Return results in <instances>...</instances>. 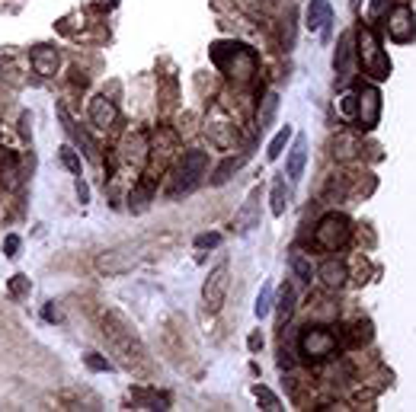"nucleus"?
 Instances as JSON below:
<instances>
[{"label": "nucleus", "instance_id": "obj_1", "mask_svg": "<svg viewBox=\"0 0 416 412\" xmlns=\"http://www.w3.org/2000/svg\"><path fill=\"white\" fill-rule=\"evenodd\" d=\"M211 58L215 64L225 71L231 80H250L257 74V55L247 48V45H237V42H218L211 48Z\"/></svg>", "mask_w": 416, "mask_h": 412}, {"label": "nucleus", "instance_id": "obj_2", "mask_svg": "<svg viewBox=\"0 0 416 412\" xmlns=\"http://www.w3.org/2000/svg\"><path fill=\"white\" fill-rule=\"evenodd\" d=\"M358 61L365 67V74L374 77V80H384V77L391 74V61L381 51L372 29H358Z\"/></svg>", "mask_w": 416, "mask_h": 412}, {"label": "nucleus", "instance_id": "obj_3", "mask_svg": "<svg viewBox=\"0 0 416 412\" xmlns=\"http://www.w3.org/2000/svg\"><path fill=\"white\" fill-rule=\"evenodd\" d=\"M208 166V154L205 150H189V154H183V163H180V170H176V179H173V195H180V192H189L199 186L202 173H205Z\"/></svg>", "mask_w": 416, "mask_h": 412}, {"label": "nucleus", "instance_id": "obj_4", "mask_svg": "<svg viewBox=\"0 0 416 412\" xmlns=\"http://www.w3.org/2000/svg\"><path fill=\"white\" fill-rule=\"evenodd\" d=\"M352 233V224L346 215H327L324 221L317 224V231H314V240H317V247H324V249H340L346 240H349Z\"/></svg>", "mask_w": 416, "mask_h": 412}, {"label": "nucleus", "instance_id": "obj_5", "mask_svg": "<svg viewBox=\"0 0 416 412\" xmlns=\"http://www.w3.org/2000/svg\"><path fill=\"white\" fill-rule=\"evenodd\" d=\"M227 297V262H218L211 272H208L205 285H202V304H205L208 314H218L221 304Z\"/></svg>", "mask_w": 416, "mask_h": 412}, {"label": "nucleus", "instance_id": "obj_6", "mask_svg": "<svg viewBox=\"0 0 416 412\" xmlns=\"http://www.w3.org/2000/svg\"><path fill=\"white\" fill-rule=\"evenodd\" d=\"M298 346H301V355H304V358L320 361V358H330L333 355V348H336V336H333L330 330H324V326H314V330L301 332Z\"/></svg>", "mask_w": 416, "mask_h": 412}, {"label": "nucleus", "instance_id": "obj_7", "mask_svg": "<svg viewBox=\"0 0 416 412\" xmlns=\"http://www.w3.org/2000/svg\"><path fill=\"white\" fill-rule=\"evenodd\" d=\"M356 122L362 128H374L378 125V116H381V93L374 90V87H362L356 93Z\"/></svg>", "mask_w": 416, "mask_h": 412}, {"label": "nucleus", "instance_id": "obj_8", "mask_svg": "<svg viewBox=\"0 0 416 412\" xmlns=\"http://www.w3.org/2000/svg\"><path fill=\"white\" fill-rule=\"evenodd\" d=\"M388 33H391V39L394 42H413V35H416V19H413V10L410 7H397L388 17Z\"/></svg>", "mask_w": 416, "mask_h": 412}, {"label": "nucleus", "instance_id": "obj_9", "mask_svg": "<svg viewBox=\"0 0 416 412\" xmlns=\"http://www.w3.org/2000/svg\"><path fill=\"white\" fill-rule=\"evenodd\" d=\"M253 227H259V189H253L243 201V208L234 217V231L237 233H250Z\"/></svg>", "mask_w": 416, "mask_h": 412}, {"label": "nucleus", "instance_id": "obj_10", "mask_svg": "<svg viewBox=\"0 0 416 412\" xmlns=\"http://www.w3.org/2000/svg\"><path fill=\"white\" fill-rule=\"evenodd\" d=\"M116 118H119V109H116V102L109 96H93V102H90V122L96 125V128H112L116 125Z\"/></svg>", "mask_w": 416, "mask_h": 412}, {"label": "nucleus", "instance_id": "obj_11", "mask_svg": "<svg viewBox=\"0 0 416 412\" xmlns=\"http://www.w3.org/2000/svg\"><path fill=\"white\" fill-rule=\"evenodd\" d=\"M304 163H308V138H304V134H298V138H295V144H291V150H288V163H285V173H288L291 182L301 179V173H304Z\"/></svg>", "mask_w": 416, "mask_h": 412}, {"label": "nucleus", "instance_id": "obj_12", "mask_svg": "<svg viewBox=\"0 0 416 412\" xmlns=\"http://www.w3.org/2000/svg\"><path fill=\"white\" fill-rule=\"evenodd\" d=\"M352 55H356V48H352V35H343L340 48H336V58H333L336 74H340V87H346V83L352 80Z\"/></svg>", "mask_w": 416, "mask_h": 412}, {"label": "nucleus", "instance_id": "obj_13", "mask_svg": "<svg viewBox=\"0 0 416 412\" xmlns=\"http://www.w3.org/2000/svg\"><path fill=\"white\" fill-rule=\"evenodd\" d=\"M58 64H61V55H58L55 48H49V45H39V48H33V67H35V74L55 77Z\"/></svg>", "mask_w": 416, "mask_h": 412}, {"label": "nucleus", "instance_id": "obj_14", "mask_svg": "<svg viewBox=\"0 0 416 412\" xmlns=\"http://www.w3.org/2000/svg\"><path fill=\"white\" fill-rule=\"evenodd\" d=\"M58 118H61V125H64V132L71 134V138H74L77 144H80V150L87 154V160H96V144L90 141V134L80 132V128H77V125L71 122V116H67V109H64V106H58Z\"/></svg>", "mask_w": 416, "mask_h": 412}, {"label": "nucleus", "instance_id": "obj_15", "mask_svg": "<svg viewBox=\"0 0 416 412\" xmlns=\"http://www.w3.org/2000/svg\"><path fill=\"white\" fill-rule=\"evenodd\" d=\"M333 10H330V0H311L308 7V29L311 33H320V29H327V23H330Z\"/></svg>", "mask_w": 416, "mask_h": 412}, {"label": "nucleus", "instance_id": "obj_16", "mask_svg": "<svg viewBox=\"0 0 416 412\" xmlns=\"http://www.w3.org/2000/svg\"><path fill=\"white\" fill-rule=\"evenodd\" d=\"M135 247H122V249H116V253H106L100 259V269L103 272H125V269H132L135 262H138V259H128V253H132Z\"/></svg>", "mask_w": 416, "mask_h": 412}, {"label": "nucleus", "instance_id": "obj_17", "mask_svg": "<svg viewBox=\"0 0 416 412\" xmlns=\"http://www.w3.org/2000/svg\"><path fill=\"white\" fill-rule=\"evenodd\" d=\"M317 275H320V281H324L327 288H343L346 285V265L336 262V259H327Z\"/></svg>", "mask_w": 416, "mask_h": 412}, {"label": "nucleus", "instance_id": "obj_18", "mask_svg": "<svg viewBox=\"0 0 416 412\" xmlns=\"http://www.w3.org/2000/svg\"><path fill=\"white\" fill-rule=\"evenodd\" d=\"M269 201H272V215L282 217L285 208H288V195H285V179L282 176H275L272 179V195H269Z\"/></svg>", "mask_w": 416, "mask_h": 412}, {"label": "nucleus", "instance_id": "obj_19", "mask_svg": "<svg viewBox=\"0 0 416 412\" xmlns=\"http://www.w3.org/2000/svg\"><path fill=\"white\" fill-rule=\"evenodd\" d=\"M275 112H279V96H275V93H266V99H263V112H259V116H257L259 132H266L269 125H272Z\"/></svg>", "mask_w": 416, "mask_h": 412}, {"label": "nucleus", "instance_id": "obj_20", "mask_svg": "<svg viewBox=\"0 0 416 412\" xmlns=\"http://www.w3.org/2000/svg\"><path fill=\"white\" fill-rule=\"evenodd\" d=\"M291 269H295V275H298L301 281H308L314 278V265H311V259L304 253H291Z\"/></svg>", "mask_w": 416, "mask_h": 412}, {"label": "nucleus", "instance_id": "obj_21", "mask_svg": "<svg viewBox=\"0 0 416 412\" xmlns=\"http://www.w3.org/2000/svg\"><path fill=\"white\" fill-rule=\"evenodd\" d=\"M288 138H291V128H288V125H285L282 132H279L272 141H269L266 157H269V160H279V157H282V150H285V144H288Z\"/></svg>", "mask_w": 416, "mask_h": 412}, {"label": "nucleus", "instance_id": "obj_22", "mask_svg": "<svg viewBox=\"0 0 416 412\" xmlns=\"http://www.w3.org/2000/svg\"><path fill=\"white\" fill-rule=\"evenodd\" d=\"M269 307H272V285H263L259 288V297H257V307H253V314H257V320H263V316L269 314Z\"/></svg>", "mask_w": 416, "mask_h": 412}, {"label": "nucleus", "instance_id": "obj_23", "mask_svg": "<svg viewBox=\"0 0 416 412\" xmlns=\"http://www.w3.org/2000/svg\"><path fill=\"white\" fill-rule=\"evenodd\" d=\"M291 310H295V291L285 285L282 288V297H279V323H288V316H291Z\"/></svg>", "mask_w": 416, "mask_h": 412}, {"label": "nucleus", "instance_id": "obj_24", "mask_svg": "<svg viewBox=\"0 0 416 412\" xmlns=\"http://www.w3.org/2000/svg\"><path fill=\"white\" fill-rule=\"evenodd\" d=\"M61 166H64L67 173L80 176V157H77L74 147H61Z\"/></svg>", "mask_w": 416, "mask_h": 412}, {"label": "nucleus", "instance_id": "obj_25", "mask_svg": "<svg viewBox=\"0 0 416 412\" xmlns=\"http://www.w3.org/2000/svg\"><path fill=\"white\" fill-rule=\"evenodd\" d=\"M257 393V400L263 403V409H269V412H275V409H282V403H279V396L272 393V390H266V387H257L253 390Z\"/></svg>", "mask_w": 416, "mask_h": 412}, {"label": "nucleus", "instance_id": "obj_26", "mask_svg": "<svg viewBox=\"0 0 416 412\" xmlns=\"http://www.w3.org/2000/svg\"><path fill=\"white\" fill-rule=\"evenodd\" d=\"M29 291H33L29 278H26V275H13V281H10V294H13V297H26Z\"/></svg>", "mask_w": 416, "mask_h": 412}, {"label": "nucleus", "instance_id": "obj_27", "mask_svg": "<svg viewBox=\"0 0 416 412\" xmlns=\"http://www.w3.org/2000/svg\"><path fill=\"white\" fill-rule=\"evenodd\" d=\"M196 247H199V249L221 247V233H199V237H196Z\"/></svg>", "mask_w": 416, "mask_h": 412}, {"label": "nucleus", "instance_id": "obj_28", "mask_svg": "<svg viewBox=\"0 0 416 412\" xmlns=\"http://www.w3.org/2000/svg\"><path fill=\"white\" fill-rule=\"evenodd\" d=\"M237 166H241V160H225V166H221V170H218V176H215V186H221V182L231 179V173L237 170Z\"/></svg>", "mask_w": 416, "mask_h": 412}, {"label": "nucleus", "instance_id": "obj_29", "mask_svg": "<svg viewBox=\"0 0 416 412\" xmlns=\"http://www.w3.org/2000/svg\"><path fill=\"white\" fill-rule=\"evenodd\" d=\"M83 361H87V368H90V371H112V364H109L106 358H100V355H87Z\"/></svg>", "mask_w": 416, "mask_h": 412}, {"label": "nucleus", "instance_id": "obj_30", "mask_svg": "<svg viewBox=\"0 0 416 412\" xmlns=\"http://www.w3.org/2000/svg\"><path fill=\"white\" fill-rule=\"evenodd\" d=\"M3 256H10V259H17L19 256V237L17 233H10V237L3 240Z\"/></svg>", "mask_w": 416, "mask_h": 412}, {"label": "nucleus", "instance_id": "obj_31", "mask_svg": "<svg viewBox=\"0 0 416 412\" xmlns=\"http://www.w3.org/2000/svg\"><path fill=\"white\" fill-rule=\"evenodd\" d=\"M77 198H80V205H87V201H90V186H87L80 176H77Z\"/></svg>", "mask_w": 416, "mask_h": 412}, {"label": "nucleus", "instance_id": "obj_32", "mask_svg": "<svg viewBox=\"0 0 416 412\" xmlns=\"http://www.w3.org/2000/svg\"><path fill=\"white\" fill-rule=\"evenodd\" d=\"M257 348H263V336L253 332V336H250V352H257Z\"/></svg>", "mask_w": 416, "mask_h": 412}, {"label": "nucleus", "instance_id": "obj_33", "mask_svg": "<svg viewBox=\"0 0 416 412\" xmlns=\"http://www.w3.org/2000/svg\"><path fill=\"white\" fill-rule=\"evenodd\" d=\"M384 3H388V0H374V3H372V17H381V13H384Z\"/></svg>", "mask_w": 416, "mask_h": 412}]
</instances>
